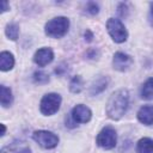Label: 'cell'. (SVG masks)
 I'll use <instances>...</instances> for the list:
<instances>
[{"instance_id":"6da1fadb","label":"cell","mask_w":153,"mask_h":153,"mask_svg":"<svg viewBox=\"0 0 153 153\" xmlns=\"http://www.w3.org/2000/svg\"><path fill=\"white\" fill-rule=\"evenodd\" d=\"M129 93L127 90H118L114 92L106 104V115L111 120H120L128 110Z\"/></svg>"},{"instance_id":"7a4b0ae2","label":"cell","mask_w":153,"mask_h":153,"mask_svg":"<svg viewBox=\"0 0 153 153\" xmlns=\"http://www.w3.org/2000/svg\"><path fill=\"white\" fill-rule=\"evenodd\" d=\"M69 27V20L66 17H56L45 24V35L53 38H60L65 36Z\"/></svg>"},{"instance_id":"3957f363","label":"cell","mask_w":153,"mask_h":153,"mask_svg":"<svg viewBox=\"0 0 153 153\" xmlns=\"http://www.w3.org/2000/svg\"><path fill=\"white\" fill-rule=\"evenodd\" d=\"M106 29H108L109 35L116 43H122L128 37V32L120 19L109 18L106 22Z\"/></svg>"},{"instance_id":"277c9868","label":"cell","mask_w":153,"mask_h":153,"mask_svg":"<svg viewBox=\"0 0 153 153\" xmlns=\"http://www.w3.org/2000/svg\"><path fill=\"white\" fill-rule=\"evenodd\" d=\"M60 105H61L60 94H57V93H48L42 98L41 104H39V109H41V112L43 115L50 116V115H54L60 109Z\"/></svg>"},{"instance_id":"5b68a950","label":"cell","mask_w":153,"mask_h":153,"mask_svg":"<svg viewBox=\"0 0 153 153\" xmlns=\"http://www.w3.org/2000/svg\"><path fill=\"white\" fill-rule=\"evenodd\" d=\"M97 145L104 149H111L116 146L117 135L112 127H104L97 135Z\"/></svg>"},{"instance_id":"8992f818","label":"cell","mask_w":153,"mask_h":153,"mask_svg":"<svg viewBox=\"0 0 153 153\" xmlns=\"http://www.w3.org/2000/svg\"><path fill=\"white\" fill-rule=\"evenodd\" d=\"M32 137L41 147L47 148V149L54 148L59 143V136L48 130H36Z\"/></svg>"},{"instance_id":"52a82bcc","label":"cell","mask_w":153,"mask_h":153,"mask_svg":"<svg viewBox=\"0 0 153 153\" xmlns=\"http://www.w3.org/2000/svg\"><path fill=\"white\" fill-rule=\"evenodd\" d=\"M134 60L130 55L126 54V53H122V51H118L114 55V59H112V66L115 69L120 71V72H126L128 71L131 65H133Z\"/></svg>"},{"instance_id":"ba28073f","label":"cell","mask_w":153,"mask_h":153,"mask_svg":"<svg viewBox=\"0 0 153 153\" xmlns=\"http://www.w3.org/2000/svg\"><path fill=\"white\" fill-rule=\"evenodd\" d=\"M71 116L75 123H87L92 117V112L86 105L78 104L72 109Z\"/></svg>"},{"instance_id":"9c48e42d","label":"cell","mask_w":153,"mask_h":153,"mask_svg":"<svg viewBox=\"0 0 153 153\" xmlns=\"http://www.w3.org/2000/svg\"><path fill=\"white\" fill-rule=\"evenodd\" d=\"M54 59V53L50 48H42L38 49L33 55V61L39 67H44L48 63H50Z\"/></svg>"},{"instance_id":"30bf717a","label":"cell","mask_w":153,"mask_h":153,"mask_svg":"<svg viewBox=\"0 0 153 153\" xmlns=\"http://www.w3.org/2000/svg\"><path fill=\"white\" fill-rule=\"evenodd\" d=\"M137 120L146 126L153 124V105H143L137 111Z\"/></svg>"},{"instance_id":"8fae6325","label":"cell","mask_w":153,"mask_h":153,"mask_svg":"<svg viewBox=\"0 0 153 153\" xmlns=\"http://www.w3.org/2000/svg\"><path fill=\"white\" fill-rule=\"evenodd\" d=\"M1 153H31V149L25 142H13L4 147Z\"/></svg>"},{"instance_id":"7c38bea8","label":"cell","mask_w":153,"mask_h":153,"mask_svg":"<svg viewBox=\"0 0 153 153\" xmlns=\"http://www.w3.org/2000/svg\"><path fill=\"white\" fill-rule=\"evenodd\" d=\"M14 66V57L10 51H2L0 54V69L2 72L12 69Z\"/></svg>"},{"instance_id":"4fadbf2b","label":"cell","mask_w":153,"mask_h":153,"mask_svg":"<svg viewBox=\"0 0 153 153\" xmlns=\"http://www.w3.org/2000/svg\"><path fill=\"white\" fill-rule=\"evenodd\" d=\"M136 153H153V140L149 137H142L137 141Z\"/></svg>"},{"instance_id":"5bb4252c","label":"cell","mask_w":153,"mask_h":153,"mask_svg":"<svg viewBox=\"0 0 153 153\" xmlns=\"http://www.w3.org/2000/svg\"><path fill=\"white\" fill-rule=\"evenodd\" d=\"M0 102H1V105L4 108L10 106L13 102L12 91H11V88L6 87L5 85H1V87H0Z\"/></svg>"},{"instance_id":"9a60e30c","label":"cell","mask_w":153,"mask_h":153,"mask_svg":"<svg viewBox=\"0 0 153 153\" xmlns=\"http://www.w3.org/2000/svg\"><path fill=\"white\" fill-rule=\"evenodd\" d=\"M108 86V78L105 76H100L98 78L96 81H93V84L91 85V88H90V93L92 96L94 94H98L100 92H103Z\"/></svg>"},{"instance_id":"2e32d148","label":"cell","mask_w":153,"mask_h":153,"mask_svg":"<svg viewBox=\"0 0 153 153\" xmlns=\"http://www.w3.org/2000/svg\"><path fill=\"white\" fill-rule=\"evenodd\" d=\"M140 96L143 99H152L153 98V78L147 79L140 91Z\"/></svg>"},{"instance_id":"e0dca14e","label":"cell","mask_w":153,"mask_h":153,"mask_svg":"<svg viewBox=\"0 0 153 153\" xmlns=\"http://www.w3.org/2000/svg\"><path fill=\"white\" fill-rule=\"evenodd\" d=\"M5 33L6 36L12 39V41H16L18 38V35H19V26L16 24V23H10L6 25V29H5Z\"/></svg>"},{"instance_id":"ac0fdd59","label":"cell","mask_w":153,"mask_h":153,"mask_svg":"<svg viewBox=\"0 0 153 153\" xmlns=\"http://www.w3.org/2000/svg\"><path fill=\"white\" fill-rule=\"evenodd\" d=\"M82 86H84V84H82V79L80 78V75L74 76L69 82V88L73 93H79L82 90Z\"/></svg>"},{"instance_id":"d6986e66","label":"cell","mask_w":153,"mask_h":153,"mask_svg":"<svg viewBox=\"0 0 153 153\" xmlns=\"http://www.w3.org/2000/svg\"><path fill=\"white\" fill-rule=\"evenodd\" d=\"M33 81L36 84H45L49 81V75L42 71H37L33 73Z\"/></svg>"},{"instance_id":"ffe728a7","label":"cell","mask_w":153,"mask_h":153,"mask_svg":"<svg viewBox=\"0 0 153 153\" xmlns=\"http://www.w3.org/2000/svg\"><path fill=\"white\" fill-rule=\"evenodd\" d=\"M86 12L88 13V14H91V16H96L98 12H99V6H98V4H96V2H93V1H88L87 4H86Z\"/></svg>"},{"instance_id":"44dd1931","label":"cell","mask_w":153,"mask_h":153,"mask_svg":"<svg viewBox=\"0 0 153 153\" xmlns=\"http://www.w3.org/2000/svg\"><path fill=\"white\" fill-rule=\"evenodd\" d=\"M127 10H128V7H127V5H126V4H123V2H122V4H120V5H118V13H120V16H121V17L127 16V12H128Z\"/></svg>"},{"instance_id":"7402d4cb","label":"cell","mask_w":153,"mask_h":153,"mask_svg":"<svg viewBox=\"0 0 153 153\" xmlns=\"http://www.w3.org/2000/svg\"><path fill=\"white\" fill-rule=\"evenodd\" d=\"M148 22L153 26V2L151 4V8H149V13H148Z\"/></svg>"},{"instance_id":"603a6c76","label":"cell","mask_w":153,"mask_h":153,"mask_svg":"<svg viewBox=\"0 0 153 153\" xmlns=\"http://www.w3.org/2000/svg\"><path fill=\"white\" fill-rule=\"evenodd\" d=\"M92 38H93L92 32H91L90 30H86V32H85V39H87V41L90 42V41H92Z\"/></svg>"},{"instance_id":"cb8c5ba5","label":"cell","mask_w":153,"mask_h":153,"mask_svg":"<svg viewBox=\"0 0 153 153\" xmlns=\"http://www.w3.org/2000/svg\"><path fill=\"white\" fill-rule=\"evenodd\" d=\"M8 10V6H7V1H2V10H1V12L4 13V12H6Z\"/></svg>"},{"instance_id":"d4e9b609","label":"cell","mask_w":153,"mask_h":153,"mask_svg":"<svg viewBox=\"0 0 153 153\" xmlns=\"http://www.w3.org/2000/svg\"><path fill=\"white\" fill-rule=\"evenodd\" d=\"M1 127H2V133H1V135H4V134H5V131H6V128H5V126H4V124H1Z\"/></svg>"}]
</instances>
